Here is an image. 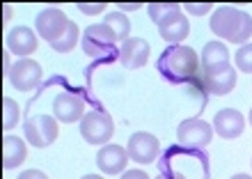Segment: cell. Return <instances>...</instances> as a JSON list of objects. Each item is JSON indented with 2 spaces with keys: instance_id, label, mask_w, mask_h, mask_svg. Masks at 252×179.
<instances>
[{
  "instance_id": "obj_1",
  "label": "cell",
  "mask_w": 252,
  "mask_h": 179,
  "mask_svg": "<svg viewBox=\"0 0 252 179\" xmlns=\"http://www.w3.org/2000/svg\"><path fill=\"white\" fill-rule=\"evenodd\" d=\"M158 72L165 76L167 80L172 83H186V80L195 78L199 72V58L197 53L192 51L190 46H184V44H177V46H170L163 51V55L156 62Z\"/></svg>"
},
{
  "instance_id": "obj_2",
  "label": "cell",
  "mask_w": 252,
  "mask_h": 179,
  "mask_svg": "<svg viewBox=\"0 0 252 179\" xmlns=\"http://www.w3.org/2000/svg\"><path fill=\"white\" fill-rule=\"evenodd\" d=\"M211 30L222 39L243 46L252 35V16L229 5L218 7L211 14Z\"/></svg>"
},
{
  "instance_id": "obj_3",
  "label": "cell",
  "mask_w": 252,
  "mask_h": 179,
  "mask_svg": "<svg viewBox=\"0 0 252 179\" xmlns=\"http://www.w3.org/2000/svg\"><path fill=\"white\" fill-rule=\"evenodd\" d=\"M115 133L113 117L103 110H90L80 119V136L90 145H108Z\"/></svg>"
},
{
  "instance_id": "obj_4",
  "label": "cell",
  "mask_w": 252,
  "mask_h": 179,
  "mask_svg": "<svg viewBox=\"0 0 252 179\" xmlns=\"http://www.w3.org/2000/svg\"><path fill=\"white\" fill-rule=\"evenodd\" d=\"M83 51L90 58H103L110 51H115V44H117V37L106 23H94L83 33Z\"/></svg>"
},
{
  "instance_id": "obj_5",
  "label": "cell",
  "mask_w": 252,
  "mask_h": 179,
  "mask_svg": "<svg viewBox=\"0 0 252 179\" xmlns=\"http://www.w3.org/2000/svg\"><path fill=\"white\" fill-rule=\"evenodd\" d=\"M23 131H26L28 143L41 149V147L53 145L58 138V119H53L51 115H34L26 119Z\"/></svg>"
},
{
  "instance_id": "obj_6",
  "label": "cell",
  "mask_w": 252,
  "mask_h": 179,
  "mask_svg": "<svg viewBox=\"0 0 252 179\" xmlns=\"http://www.w3.org/2000/svg\"><path fill=\"white\" fill-rule=\"evenodd\" d=\"M71 21L66 19V14L58 7H48L41 14H37V21H34V33L39 35L41 39H46L48 44H53L66 33Z\"/></svg>"
},
{
  "instance_id": "obj_7",
  "label": "cell",
  "mask_w": 252,
  "mask_h": 179,
  "mask_svg": "<svg viewBox=\"0 0 252 179\" xmlns=\"http://www.w3.org/2000/svg\"><path fill=\"white\" fill-rule=\"evenodd\" d=\"M177 140L184 147H206L213 140V126L199 117L184 119L177 129Z\"/></svg>"
},
{
  "instance_id": "obj_8",
  "label": "cell",
  "mask_w": 252,
  "mask_h": 179,
  "mask_svg": "<svg viewBox=\"0 0 252 179\" xmlns=\"http://www.w3.org/2000/svg\"><path fill=\"white\" fill-rule=\"evenodd\" d=\"M7 76H9V83H12L16 90L30 92V90H34V87L41 83L44 72H41L39 62L26 58V60H19L14 67H9V73H7Z\"/></svg>"
},
{
  "instance_id": "obj_9",
  "label": "cell",
  "mask_w": 252,
  "mask_h": 179,
  "mask_svg": "<svg viewBox=\"0 0 252 179\" xmlns=\"http://www.w3.org/2000/svg\"><path fill=\"white\" fill-rule=\"evenodd\" d=\"M158 138L152 136V133L147 131H138L133 133L131 138H128V145H126V152H128V159L135 161V163H154L156 156H158Z\"/></svg>"
},
{
  "instance_id": "obj_10",
  "label": "cell",
  "mask_w": 252,
  "mask_h": 179,
  "mask_svg": "<svg viewBox=\"0 0 252 179\" xmlns=\"http://www.w3.org/2000/svg\"><path fill=\"white\" fill-rule=\"evenodd\" d=\"M53 115L58 122H80L85 117V101L80 99L78 94L71 92H60L53 101Z\"/></svg>"
},
{
  "instance_id": "obj_11",
  "label": "cell",
  "mask_w": 252,
  "mask_h": 179,
  "mask_svg": "<svg viewBox=\"0 0 252 179\" xmlns=\"http://www.w3.org/2000/svg\"><path fill=\"white\" fill-rule=\"evenodd\" d=\"M211 126L220 138L234 140V138H239L241 133H243V129H246V117L239 110H234V108H222L220 113H216Z\"/></svg>"
},
{
  "instance_id": "obj_12",
  "label": "cell",
  "mask_w": 252,
  "mask_h": 179,
  "mask_svg": "<svg viewBox=\"0 0 252 179\" xmlns=\"http://www.w3.org/2000/svg\"><path fill=\"white\" fill-rule=\"evenodd\" d=\"M149 41H145L142 37H128L120 46V62L124 65V69H140L147 65L149 60Z\"/></svg>"
},
{
  "instance_id": "obj_13",
  "label": "cell",
  "mask_w": 252,
  "mask_h": 179,
  "mask_svg": "<svg viewBox=\"0 0 252 179\" xmlns=\"http://www.w3.org/2000/svg\"><path fill=\"white\" fill-rule=\"evenodd\" d=\"M202 80H204V87L209 94L225 97V94H229L234 90V85H236V69H234L232 65L220 67L216 72H206L204 76H202Z\"/></svg>"
},
{
  "instance_id": "obj_14",
  "label": "cell",
  "mask_w": 252,
  "mask_h": 179,
  "mask_svg": "<svg viewBox=\"0 0 252 179\" xmlns=\"http://www.w3.org/2000/svg\"><path fill=\"white\" fill-rule=\"evenodd\" d=\"M126 163H128V152L122 145H103L96 154V166L103 175L124 173Z\"/></svg>"
},
{
  "instance_id": "obj_15",
  "label": "cell",
  "mask_w": 252,
  "mask_h": 179,
  "mask_svg": "<svg viewBox=\"0 0 252 179\" xmlns=\"http://www.w3.org/2000/svg\"><path fill=\"white\" fill-rule=\"evenodd\" d=\"M7 51L14 55H21L26 60V55L37 51V33H32V28L16 26L7 33Z\"/></svg>"
},
{
  "instance_id": "obj_16",
  "label": "cell",
  "mask_w": 252,
  "mask_h": 179,
  "mask_svg": "<svg viewBox=\"0 0 252 179\" xmlns=\"http://www.w3.org/2000/svg\"><path fill=\"white\" fill-rule=\"evenodd\" d=\"M188 33H190V23H188V19L181 12L170 14L167 19H163L158 23V35L170 44V46L181 44V41L188 37Z\"/></svg>"
},
{
  "instance_id": "obj_17",
  "label": "cell",
  "mask_w": 252,
  "mask_h": 179,
  "mask_svg": "<svg viewBox=\"0 0 252 179\" xmlns=\"http://www.w3.org/2000/svg\"><path fill=\"white\" fill-rule=\"evenodd\" d=\"M199 65L206 72H216L220 67L229 65V51L222 41H209L204 48H202V55H199Z\"/></svg>"
},
{
  "instance_id": "obj_18",
  "label": "cell",
  "mask_w": 252,
  "mask_h": 179,
  "mask_svg": "<svg viewBox=\"0 0 252 179\" xmlns=\"http://www.w3.org/2000/svg\"><path fill=\"white\" fill-rule=\"evenodd\" d=\"M28 156V147L26 143L16 136H5L2 138V168L5 170H12V168H19Z\"/></svg>"
},
{
  "instance_id": "obj_19",
  "label": "cell",
  "mask_w": 252,
  "mask_h": 179,
  "mask_svg": "<svg viewBox=\"0 0 252 179\" xmlns=\"http://www.w3.org/2000/svg\"><path fill=\"white\" fill-rule=\"evenodd\" d=\"M103 23H106V26L115 33L117 41H122V44H124V41L128 39V33H131V21H128V16H126L124 12L106 14V21H103Z\"/></svg>"
},
{
  "instance_id": "obj_20",
  "label": "cell",
  "mask_w": 252,
  "mask_h": 179,
  "mask_svg": "<svg viewBox=\"0 0 252 179\" xmlns=\"http://www.w3.org/2000/svg\"><path fill=\"white\" fill-rule=\"evenodd\" d=\"M78 35H80L78 26L71 21V23H69V28H66V33L62 35L58 41H53L51 46H53V51H58V53H69V51H73V46L78 44Z\"/></svg>"
},
{
  "instance_id": "obj_21",
  "label": "cell",
  "mask_w": 252,
  "mask_h": 179,
  "mask_svg": "<svg viewBox=\"0 0 252 179\" xmlns=\"http://www.w3.org/2000/svg\"><path fill=\"white\" fill-rule=\"evenodd\" d=\"M147 12L152 16V21L158 26L163 19H167L170 14L179 12V5L177 2H152V5H147Z\"/></svg>"
},
{
  "instance_id": "obj_22",
  "label": "cell",
  "mask_w": 252,
  "mask_h": 179,
  "mask_svg": "<svg viewBox=\"0 0 252 179\" xmlns=\"http://www.w3.org/2000/svg\"><path fill=\"white\" fill-rule=\"evenodd\" d=\"M16 124H19V104L9 99V97H5L2 99V129L9 131Z\"/></svg>"
},
{
  "instance_id": "obj_23",
  "label": "cell",
  "mask_w": 252,
  "mask_h": 179,
  "mask_svg": "<svg viewBox=\"0 0 252 179\" xmlns=\"http://www.w3.org/2000/svg\"><path fill=\"white\" fill-rule=\"evenodd\" d=\"M236 67H239L241 72L252 73V44H243L236 51Z\"/></svg>"
},
{
  "instance_id": "obj_24",
  "label": "cell",
  "mask_w": 252,
  "mask_h": 179,
  "mask_svg": "<svg viewBox=\"0 0 252 179\" xmlns=\"http://www.w3.org/2000/svg\"><path fill=\"white\" fill-rule=\"evenodd\" d=\"M78 9L83 14H101V12H106V2H78Z\"/></svg>"
},
{
  "instance_id": "obj_25",
  "label": "cell",
  "mask_w": 252,
  "mask_h": 179,
  "mask_svg": "<svg viewBox=\"0 0 252 179\" xmlns=\"http://www.w3.org/2000/svg\"><path fill=\"white\" fill-rule=\"evenodd\" d=\"M184 7H186V9H188V12H190V14H195V16H202V14H209V12H211V9H213V5H211V2H199V5H197V2H186V5H184Z\"/></svg>"
},
{
  "instance_id": "obj_26",
  "label": "cell",
  "mask_w": 252,
  "mask_h": 179,
  "mask_svg": "<svg viewBox=\"0 0 252 179\" xmlns=\"http://www.w3.org/2000/svg\"><path fill=\"white\" fill-rule=\"evenodd\" d=\"M122 179H152L147 173H142V170H126L124 175H122Z\"/></svg>"
},
{
  "instance_id": "obj_27",
  "label": "cell",
  "mask_w": 252,
  "mask_h": 179,
  "mask_svg": "<svg viewBox=\"0 0 252 179\" xmlns=\"http://www.w3.org/2000/svg\"><path fill=\"white\" fill-rule=\"evenodd\" d=\"M19 179H48V177L41 170H26V173L19 175Z\"/></svg>"
},
{
  "instance_id": "obj_28",
  "label": "cell",
  "mask_w": 252,
  "mask_h": 179,
  "mask_svg": "<svg viewBox=\"0 0 252 179\" xmlns=\"http://www.w3.org/2000/svg\"><path fill=\"white\" fill-rule=\"evenodd\" d=\"M158 179H186L181 173H167V175H158Z\"/></svg>"
},
{
  "instance_id": "obj_29",
  "label": "cell",
  "mask_w": 252,
  "mask_h": 179,
  "mask_svg": "<svg viewBox=\"0 0 252 179\" xmlns=\"http://www.w3.org/2000/svg\"><path fill=\"white\" fill-rule=\"evenodd\" d=\"M140 9V5H120V12H135Z\"/></svg>"
},
{
  "instance_id": "obj_30",
  "label": "cell",
  "mask_w": 252,
  "mask_h": 179,
  "mask_svg": "<svg viewBox=\"0 0 252 179\" xmlns=\"http://www.w3.org/2000/svg\"><path fill=\"white\" fill-rule=\"evenodd\" d=\"M232 179H252V177H250V175H234Z\"/></svg>"
},
{
  "instance_id": "obj_31",
  "label": "cell",
  "mask_w": 252,
  "mask_h": 179,
  "mask_svg": "<svg viewBox=\"0 0 252 179\" xmlns=\"http://www.w3.org/2000/svg\"><path fill=\"white\" fill-rule=\"evenodd\" d=\"M83 179H103V177H101V175H85Z\"/></svg>"
},
{
  "instance_id": "obj_32",
  "label": "cell",
  "mask_w": 252,
  "mask_h": 179,
  "mask_svg": "<svg viewBox=\"0 0 252 179\" xmlns=\"http://www.w3.org/2000/svg\"><path fill=\"white\" fill-rule=\"evenodd\" d=\"M248 122H250V124H252V108H250V115H248Z\"/></svg>"
},
{
  "instance_id": "obj_33",
  "label": "cell",
  "mask_w": 252,
  "mask_h": 179,
  "mask_svg": "<svg viewBox=\"0 0 252 179\" xmlns=\"http://www.w3.org/2000/svg\"><path fill=\"white\" fill-rule=\"evenodd\" d=\"M250 166H252V161H250Z\"/></svg>"
}]
</instances>
